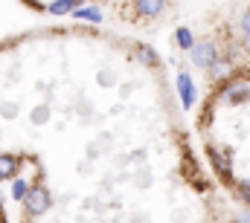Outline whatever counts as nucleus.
<instances>
[{
    "mask_svg": "<svg viewBox=\"0 0 250 223\" xmlns=\"http://www.w3.org/2000/svg\"><path fill=\"white\" fill-rule=\"evenodd\" d=\"M192 61L198 64V67H212L215 61H218V50H215V44H195L192 47Z\"/></svg>",
    "mask_w": 250,
    "mask_h": 223,
    "instance_id": "obj_1",
    "label": "nucleus"
},
{
    "mask_svg": "<svg viewBox=\"0 0 250 223\" xmlns=\"http://www.w3.org/2000/svg\"><path fill=\"white\" fill-rule=\"evenodd\" d=\"M26 209H29L32 215H44V212L50 209V194H47V188H32V191L26 194Z\"/></svg>",
    "mask_w": 250,
    "mask_h": 223,
    "instance_id": "obj_2",
    "label": "nucleus"
},
{
    "mask_svg": "<svg viewBox=\"0 0 250 223\" xmlns=\"http://www.w3.org/2000/svg\"><path fill=\"white\" fill-rule=\"evenodd\" d=\"M178 90H181V99H184V108H192L195 105V90H192V78L187 73L178 75Z\"/></svg>",
    "mask_w": 250,
    "mask_h": 223,
    "instance_id": "obj_3",
    "label": "nucleus"
},
{
    "mask_svg": "<svg viewBox=\"0 0 250 223\" xmlns=\"http://www.w3.org/2000/svg\"><path fill=\"white\" fill-rule=\"evenodd\" d=\"M15 174H18V157L0 154V180H12Z\"/></svg>",
    "mask_w": 250,
    "mask_h": 223,
    "instance_id": "obj_4",
    "label": "nucleus"
},
{
    "mask_svg": "<svg viewBox=\"0 0 250 223\" xmlns=\"http://www.w3.org/2000/svg\"><path fill=\"white\" fill-rule=\"evenodd\" d=\"M76 9H79V0H53L50 3L53 15H67V12H76Z\"/></svg>",
    "mask_w": 250,
    "mask_h": 223,
    "instance_id": "obj_5",
    "label": "nucleus"
},
{
    "mask_svg": "<svg viewBox=\"0 0 250 223\" xmlns=\"http://www.w3.org/2000/svg\"><path fill=\"white\" fill-rule=\"evenodd\" d=\"M73 15H76L79 20H90V23H99V20H102V12H99V9H93V6H84V9H76Z\"/></svg>",
    "mask_w": 250,
    "mask_h": 223,
    "instance_id": "obj_6",
    "label": "nucleus"
},
{
    "mask_svg": "<svg viewBox=\"0 0 250 223\" xmlns=\"http://www.w3.org/2000/svg\"><path fill=\"white\" fill-rule=\"evenodd\" d=\"M163 9V0H137V12L140 15H157Z\"/></svg>",
    "mask_w": 250,
    "mask_h": 223,
    "instance_id": "obj_7",
    "label": "nucleus"
},
{
    "mask_svg": "<svg viewBox=\"0 0 250 223\" xmlns=\"http://www.w3.org/2000/svg\"><path fill=\"white\" fill-rule=\"evenodd\" d=\"M209 157H212V166L218 168L224 177L230 174V160H227V154H224V151H209Z\"/></svg>",
    "mask_w": 250,
    "mask_h": 223,
    "instance_id": "obj_8",
    "label": "nucleus"
},
{
    "mask_svg": "<svg viewBox=\"0 0 250 223\" xmlns=\"http://www.w3.org/2000/svg\"><path fill=\"white\" fill-rule=\"evenodd\" d=\"M178 44H181L184 50H192V47H195V38H192L189 29H178Z\"/></svg>",
    "mask_w": 250,
    "mask_h": 223,
    "instance_id": "obj_9",
    "label": "nucleus"
},
{
    "mask_svg": "<svg viewBox=\"0 0 250 223\" xmlns=\"http://www.w3.org/2000/svg\"><path fill=\"white\" fill-rule=\"evenodd\" d=\"M12 194H15V197H26V194H29V191H26V183H23V180H15Z\"/></svg>",
    "mask_w": 250,
    "mask_h": 223,
    "instance_id": "obj_10",
    "label": "nucleus"
},
{
    "mask_svg": "<svg viewBox=\"0 0 250 223\" xmlns=\"http://www.w3.org/2000/svg\"><path fill=\"white\" fill-rule=\"evenodd\" d=\"M230 99H233V102H242V99H248V87H236V90L230 93Z\"/></svg>",
    "mask_w": 250,
    "mask_h": 223,
    "instance_id": "obj_11",
    "label": "nucleus"
},
{
    "mask_svg": "<svg viewBox=\"0 0 250 223\" xmlns=\"http://www.w3.org/2000/svg\"><path fill=\"white\" fill-rule=\"evenodd\" d=\"M242 29H245V35H250V12L242 18Z\"/></svg>",
    "mask_w": 250,
    "mask_h": 223,
    "instance_id": "obj_12",
    "label": "nucleus"
},
{
    "mask_svg": "<svg viewBox=\"0 0 250 223\" xmlns=\"http://www.w3.org/2000/svg\"><path fill=\"white\" fill-rule=\"evenodd\" d=\"M242 194L250 200V180H248V183H242Z\"/></svg>",
    "mask_w": 250,
    "mask_h": 223,
    "instance_id": "obj_13",
    "label": "nucleus"
},
{
    "mask_svg": "<svg viewBox=\"0 0 250 223\" xmlns=\"http://www.w3.org/2000/svg\"><path fill=\"white\" fill-rule=\"evenodd\" d=\"M239 223H250V215H239Z\"/></svg>",
    "mask_w": 250,
    "mask_h": 223,
    "instance_id": "obj_14",
    "label": "nucleus"
}]
</instances>
